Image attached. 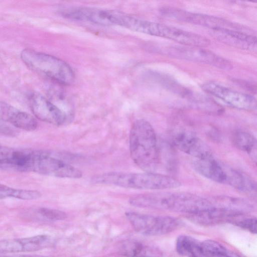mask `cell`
<instances>
[{
  "label": "cell",
  "mask_w": 257,
  "mask_h": 257,
  "mask_svg": "<svg viewBox=\"0 0 257 257\" xmlns=\"http://www.w3.org/2000/svg\"><path fill=\"white\" fill-rule=\"evenodd\" d=\"M172 140L174 145L185 154L195 159L212 156L208 146L193 133L179 130L174 133Z\"/></svg>",
  "instance_id": "obj_12"
},
{
  "label": "cell",
  "mask_w": 257,
  "mask_h": 257,
  "mask_svg": "<svg viewBox=\"0 0 257 257\" xmlns=\"http://www.w3.org/2000/svg\"><path fill=\"white\" fill-rule=\"evenodd\" d=\"M1 257H52L50 256L35 255V254H14L11 255H6Z\"/></svg>",
  "instance_id": "obj_27"
},
{
  "label": "cell",
  "mask_w": 257,
  "mask_h": 257,
  "mask_svg": "<svg viewBox=\"0 0 257 257\" xmlns=\"http://www.w3.org/2000/svg\"><path fill=\"white\" fill-rule=\"evenodd\" d=\"M133 206L168 210L191 214L203 207L202 197L187 192L159 191L138 194L129 199Z\"/></svg>",
  "instance_id": "obj_3"
},
{
  "label": "cell",
  "mask_w": 257,
  "mask_h": 257,
  "mask_svg": "<svg viewBox=\"0 0 257 257\" xmlns=\"http://www.w3.org/2000/svg\"><path fill=\"white\" fill-rule=\"evenodd\" d=\"M29 100L32 111L39 119L56 126L62 125L66 122V112L42 95L33 93Z\"/></svg>",
  "instance_id": "obj_10"
},
{
  "label": "cell",
  "mask_w": 257,
  "mask_h": 257,
  "mask_svg": "<svg viewBox=\"0 0 257 257\" xmlns=\"http://www.w3.org/2000/svg\"><path fill=\"white\" fill-rule=\"evenodd\" d=\"M160 12L166 17L206 27L210 29H225L244 32L246 30L241 25L213 16L193 13L169 7L161 8Z\"/></svg>",
  "instance_id": "obj_7"
},
{
  "label": "cell",
  "mask_w": 257,
  "mask_h": 257,
  "mask_svg": "<svg viewBox=\"0 0 257 257\" xmlns=\"http://www.w3.org/2000/svg\"><path fill=\"white\" fill-rule=\"evenodd\" d=\"M28 171L62 178H80L82 175L71 165L41 151H33Z\"/></svg>",
  "instance_id": "obj_5"
},
{
  "label": "cell",
  "mask_w": 257,
  "mask_h": 257,
  "mask_svg": "<svg viewBox=\"0 0 257 257\" xmlns=\"http://www.w3.org/2000/svg\"><path fill=\"white\" fill-rule=\"evenodd\" d=\"M130 151L135 164L146 172H153L160 162L155 131L147 120L140 119L133 124L129 137Z\"/></svg>",
  "instance_id": "obj_1"
},
{
  "label": "cell",
  "mask_w": 257,
  "mask_h": 257,
  "mask_svg": "<svg viewBox=\"0 0 257 257\" xmlns=\"http://www.w3.org/2000/svg\"><path fill=\"white\" fill-rule=\"evenodd\" d=\"M200 251L203 257H229L230 252L220 243L212 240L200 242Z\"/></svg>",
  "instance_id": "obj_22"
},
{
  "label": "cell",
  "mask_w": 257,
  "mask_h": 257,
  "mask_svg": "<svg viewBox=\"0 0 257 257\" xmlns=\"http://www.w3.org/2000/svg\"><path fill=\"white\" fill-rule=\"evenodd\" d=\"M0 120L27 131L35 130L38 123L31 114L0 101Z\"/></svg>",
  "instance_id": "obj_15"
},
{
  "label": "cell",
  "mask_w": 257,
  "mask_h": 257,
  "mask_svg": "<svg viewBox=\"0 0 257 257\" xmlns=\"http://www.w3.org/2000/svg\"><path fill=\"white\" fill-rule=\"evenodd\" d=\"M149 246L134 240L122 241L119 246V252L126 257H146Z\"/></svg>",
  "instance_id": "obj_21"
},
{
  "label": "cell",
  "mask_w": 257,
  "mask_h": 257,
  "mask_svg": "<svg viewBox=\"0 0 257 257\" xmlns=\"http://www.w3.org/2000/svg\"><path fill=\"white\" fill-rule=\"evenodd\" d=\"M232 139L235 147L246 153L256 161L257 145L253 135L246 131L239 130L234 133Z\"/></svg>",
  "instance_id": "obj_18"
},
{
  "label": "cell",
  "mask_w": 257,
  "mask_h": 257,
  "mask_svg": "<svg viewBox=\"0 0 257 257\" xmlns=\"http://www.w3.org/2000/svg\"><path fill=\"white\" fill-rule=\"evenodd\" d=\"M91 181L96 184L141 190H166L181 186L180 182L176 178L154 172H110L94 176L91 178Z\"/></svg>",
  "instance_id": "obj_2"
},
{
  "label": "cell",
  "mask_w": 257,
  "mask_h": 257,
  "mask_svg": "<svg viewBox=\"0 0 257 257\" xmlns=\"http://www.w3.org/2000/svg\"><path fill=\"white\" fill-rule=\"evenodd\" d=\"M209 34L214 39L241 49H256V37L246 32L225 29H210Z\"/></svg>",
  "instance_id": "obj_14"
},
{
  "label": "cell",
  "mask_w": 257,
  "mask_h": 257,
  "mask_svg": "<svg viewBox=\"0 0 257 257\" xmlns=\"http://www.w3.org/2000/svg\"><path fill=\"white\" fill-rule=\"evenodd\" d=\"M210 201L214 207L241 214H245L253 208L248 202L237 198L220 197Z\"/></svg>",
  "instance_id": "obj_17"
},
{
  "label": "cell",
  "mask_w": 257,
  "mask_h": 257,
  "mask_svg": "<svg viewBox=\"0 0 257 257\" xmlns=\"http://www.w3.org/2000/svg\"><path fill=\"white\" fill-rule=\"evenodd\" d=\"M125 216L134 230L146 235L158 236L176 230L180 226L178 219L170 216H154L127 212Z\"/></svg>",
  "instance_id": "obj_6"
},
{
  "label": "cell",
  "mask_w": 257,
  "mask_h": 257,
  "mask_svg": "<svg viewBox=\"0 0 257 257\" xmlns=\"http://www.w3.org/2000/svg\"><path fill=\"white\" fill-rule=\"evenodd\" d=\"M41 193L36 190L15 189L0 183V200L13 197L23 200L39 198Z\"/></svg>",
  "instance_id": "obj_20"
},
{
  "label": "cell",
  "mask_w": 257,
  "mask_h": 257,
  "mask_svg": "<svg viewBox=\"0 0 257 257\" xmlns=\"http://www.w3.org/2000/svg\"><path fill=\"white\" fill-rule=\"evenodd\" d=\"M0 133L13 137L16 135L15 130L10 125L0 120Z\"/></svg>",
  "instance_id": "obj_26"
},
{
  "label": "cell",
  "mask_w": 257,
  "mask_h": 257,
  "mask_svg": "<svg viewBox=\"0 0 257 257\" xmlns=\"http://www.w3.org/2000/svg\"><path fill=\"white\" fill-rule=\"evenodd\" d=\"M47 235L5 239L0 241V253H18L35 251L46 248L52 244Z\"/></svg>",
  "instance_id": "obj_13"
},
{
  "label": "cell",
  "mask_w": 257,
  "mask_h": 257,
  "mask_svg": "<svg viewBox=\"0 0 257 257\" xmlns=\"http://www.w3.org/2000/svg\"><path fill=\"white\" fill-rule=\"evenodd\" d=\"M243 215L235 219L232 223L248 230L252 233H256L257 229L256 218L252 217H243Z\"/></svg>",
  "instance_id": "obj_24"
},
{
  "label": "cell",
  "mask_w": 257,
  "mask_h": 257,
  "mask_svg": "<svg viewBox=\"0 0 257 257\" xmlns=\"http://www.w3.org/2000/svg\"><path fill=\"white\" fill-rule=\"evenodd\" d=\"M16 150L0 146V164L6 166L13 159Z\"/></svg>",
  "instance_id": "obj_25"
},
{
  "label": "cell",
  "mask_w": 257,
  "mask_h": 257,
  "mask_svg": "<svg viewBox=\"0 0 257 257\" xmlns=\"http://www.w3.org/2000/svg\"><path fill=\"white\" fill-rule=\"evenodd\" d=\"M162 53L176 58L207 64L224 70L232 69L231 63L214 53L191 46H167L163 48Z\"/></svg>",
  "instance_id": "obj_8"
},
{
  "label": "cell",
  "mask_w": 257,
  "mask_h": 257,
  "mask_svg": "<svg viewBox=\"0 0 257 257\" xmlns=\"http://www.w3.org/2000/svg\"><path fill=\"white\" fill-rule=\"evenodd\" d=\"M201 87L205 92L218 98L233 107L245 110L256 109V99L250 95L232 90L212 82L203 84Z\"/></svg>",
  "instance_id": "obj_9"
},
{
  "label": "cell",
  "mask_w": 257,
  "mask_h": 257,
  "mask_svg": "<svg viewBox=\"0 0 257 257\" xmlns=\"http://www.w3.org/2000/svg\"><path fill=\"white\" fill-rule=\"evenodd\" d=\"M37 213L43 219L48 221L62 220L67 217V214L64 211L45 207L39 208Z\"/></svg>",
  "instance_id": "obj_23"
},
{
  "label": "cell",
  "mask_w": 257,
  "mask_h": 257,
  "mask_svg": "<svg viewBox=\"0 0 257 257\" xmlns=\"http://www.w3.org/2000/svg\"><path fill=\"white\" fill-rule=\"evenodd\" d=\"M23 62L32 70L62 85L72 83L74 74L65 61L55 56L26 49L21 53Z\"/></svg>",
  "instance_id": "obj_4"
},
{
  "label": "cell",
  "mask_w": 257,
  "mask_h": 257,
  "mask_svg": "<svg viewBox=\"0 0 257 257\" xmlns=\"http://www.w3.org/2000/svg\"><path fill=\"white\" fill-rule=\"evenodd\" d=\"M244 214L239 213L220 208L212 206L211 208L190 214L189 217L194 222L204 225H211L219 223L230 222Z\"/></svg>",
  "instance_id": "obj_16"
},
{
  "label": "cell",
  "mask_w": 257,
  "mask_h": 257,
  "mask_svg": "<svg viewBox=\"0 0 257 257\" xmlns=\"http://www.w3.org/2000/svg\"><path fill=\"white\" fill-rule=\"evenodd\" d=\"M192 167L195 171L206 178L228 185L234 170L218 161L212 156L195 159L192 162Z\"/></svg>",
  "instance_id": "obj_11"
},
{
  "label": "cell",
  "mask_w": 257,
  "mask_h": 257,
  "mask_svg": "<svg viewBox=\"0 0 257 257\" xmlns=\"http://www.w3.org/2000/svg\"><path fill=\"white\" fill-rule=\"evenodd\" d=\"M176 250L179 254L187 257H203L200 251V242L187 235H180L176 240Z\"/></svg>",
  "instance_id": "obj_19"
}]
</instances>
